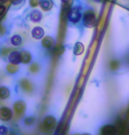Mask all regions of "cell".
<instances>
[{"mask_svg":"<svg viewBox=\"0 0 129 135\" xmlns=\"http://www.w3.org/2000/svg\"><path fill=\"white\" fill-rule=\"evenodd\" d=\"M117 128L113 124H104L100 130V135H116Z\"/></svg>","mask_w":129,"mask_h":135,"instance_id":"obj_6","label":"cell"},{"mask_svg":"<svg viewBox=\"0 0 129 135\" xmlns=\"http://www.w3.org/2000/svg\"><path fill=\"white\" fill-rule=\"evenodd\" d=\"M84 45L82 42H76L74 44V47H73V53L76 56H80L84 52Z\"/></svg>","mask_w":129,"mask_h":135,"instance_id":"obj_14","label":"cell"},{"mask_svg":"<svg viewBox=\"0 0 129 135\" xmlns=\"http://www.w3.org/2000/svg\"><path fill=\"white\" fill-rule=\"evenodd\" d=\"M12 116H13V112H12V109L6 106L0 108V120L1 121L8 122L12 118Z\"/></svg>","mask_w":129,"mask_h":135,"instance_id":"obj_3","label":"cell"},{"mask_svg":"<svg viewBox=\"0 0 129 135\" xmlns=\"http://www.w3.org/2000/svg\"><path fill=\"white\" fill-rule=\"evenodd\" d=\"M21 86H22V88H23L24 90H26V91H29L30 88H31V86H30L29 82H28V81H27L26 80H24L21 82Z\"/></svg>","mask_w":129,"mask_h":135,"instance_id":"obj_18","label":"cell"},{"mask_svg":"<svg viewBox=\"0 0 129 135\" xmlns=\"http://www.w3.org/2000/svg\"><path fill=\"white\" fill-rule=\"evenodd\" d=\"M42 18V15L41 13V12L37 11V10H35V11H33L31 12V14H30V20H31V21L33 22H39L41 21Z\"/></svg>","mask_w":129,"mask_h":135,"instance_id":"obj_15","label":"cell"},{"mask_svg":"<svg viewBox=\"0 0 129 135\" xmlns=\"http://www.w3.org/2000/svg\"><path fill=\"white\" fill-rule=\"evenodd\" d=\"M27 109V104L25 103V102L23 101H16L13 103V110L15 112V114L18 116L23 115V113L26 111Z\"/></svg>","mask_w":129,"mask_h":135,"instance_id":"obj_5","label":"cell"},{"mask_svg":"<svg viewBox=\"0 0 129 135\" xmlns=\"http://www.w3.org/2000/svg\"><path fill=\"white\" fill-rule=\"evenodd\" d=\"M73 135H82V134H79V133H75V134H73Z\"/></svg>","mask_w":129,"mask_h":135,"instance_id":"obj_27","label":"cell"},{"mask_svg":"<svg viewBox=\"0 0 129 135\" xmlns=\"http://www.w3.org/2000/svg\"><path fill=\"white\" fill-rule=\"evenodd\" d=\"M40 6L44 11H50L53 6V1L52 0H41Z\"/></svg>","mask_w":129,"mask_h":135,"instance_id":"obj_10","label":"cell"},{"mask_svg":"<svg viewBox=\"0 0 129 135\" xmlns=\"http://www.w3.org/2000/svg\"><path fill=\"white\" fill-rule=\"evenodd\" d=\"M95 1H97V2H102L103 0H95Z\"/></svg>","mask_w":129,"mask_h":135,"instance_id":"obj_25","label":"cell"},{"mask_svg":"<svg viewBox=\"0 0 129 135\" xmlns=\"http://www.w3.org/2000/svg\"><path fill=\"white\" fill-rule=\"evenodd\" d=\"M11 93H10V90L7 86H0V99L1 100H6V99H8Z\"/></svg>","mask_w":129,"mask_h":135,"instance_id":"obj_12","label":"cell"},{"mask_svg":"<svg viewBox=\"0 0 129 135\" xmlns=\"http://www.w3.org/2000/svg\"><path fill=\"white\" fill-rule=\"evenodd\" d=\"M9 133V128L4 124L0 126V135H8Z\"/></svg>","mask_w":129,"mask_h":135,"instance_id":"obj_17","label":"cell"},{"mask_svg":"<svg viewBox=\"0 0 129 135\" xmlns=\"http://www.w3.org/2000/svg\"><path fill=\"white\" fill-rule=\"evenodd\" d=\"M82 135H91V134H89V133H83Z\"/></svg>","mask_w":129,"mask_h":135,"instance_id":"obj_26","label":"cell"},{"mask_svg":"<svg viewBox=\"0 0 129 135\" xmlns=\"http://www.w3.org/2000/svg\"><path fill=\"white\" fill-rule=\"evenodd\" d=\"M11 43L13 46H19L22 43V37L19 35H12L11 38Z\"/></svg>","mask_w":129,"mask_h":135,"instance_id":"obj_16","label":"cell"},{"mask_svg":"<svg viewBox=\"0 0 129 135\" xmlns=\"http://www.w3.org/2000/svg\"><path fill=\"white\" fill-rule=\"evenodd\" d=\"M35 121H36V118L35 116H27L23 119V124L26 127H31L35 126Z\"/></svg>","mask_w":129,"mask_h":135,"instance_id":"obj_13","label":"cell"},{"mask_svg":"<svg viewBox=\"0 0 129 135\" xmlns=\"http://www.w3.org/2000/svg\"><path fill=\"white\" fill-rule=\"evenodd\" d=\"M8 135H14V133H13V132H9Z\"/></svg>","mask_w":129,"mask_h":135,"instance_id":"obj_24","label":"cell"},{"mask_svg":"<svg viewBox=\"0 0 129 135\" xmlns=\"http://www.w3.org/2000/svg\"><path fill=\"white\" fill-rule=\"evenodd\" d=\"M61 1H62V3H63V4H70V3H71V1H72V0H61Z\"/></svg>","mask_w":129,"mask_h":135,"instance_id":"obj_23","label":"cell"},{"mask_svg":"<svg viewBox=\"0 0 129 135\" xmlns=\"http://www.w3.org/2000/svg\"><path fill=\"white\" fill-rule=\"evenodd\" d=\"M42 45L45 49H50L54 45V40L51 36H45L42 40Z\"/></svg>","mask_w":129,"mask_h":135,"instance_id":"obj_9","label":"cell"},{"mask_svg":"<svg viewBox=\"0 0 129 135\" xmlns=\"http://www.w3.org/2000/svg\"><path fill=\"white\" fill-rule=\"evenodd\" d=\"M9 62L12 64V65H19L20 63H21V52L16 51V50H13L9 54L8 57Z\"/></svg>","mask_w":129,"mask_h":135,"instance_id":"obj_7","label":"cell"},{"mask_svg":"<svg viewBox=\"0 0 129 135\" xmlns=\"http://www.w3.org/2000/svg\"><path fill=\"white\" fill-rule=\"evenodd\" d=\"M40 2L41 0H29V4L32 7H36L40 6Z\"/></svg>","mask_w":129,"mask_h":135,"instance_id":"obj_19","label":"cell"},{"mask_svg":"<svg viewBox=\"0 0 129 135\" xmlns=\"http://www.w3.org/2000/svg\"><path fill=\"white\" fill-rule=\"evenodd\" d=\"M82 19V12L79 7H74L69 12L68 14V20H70L72 23H77Z\"/></svg>","mask_w":129,"mask_h":135,"instance_id":"obj_4","label":"cell"},{"mask_svg":"<svg viewBox=\"0 0 129 135\" xmlns=\"http://www.w3.org/2000/svg\"><path fill=\"white\" fill-rule=\"evenodd\" d=\"M32 36L33 38L36 40H41L42 38H44V30L41 27H35L34 28L32 29Z\"/></svg>","mask_w":129,"mask_h":135,"instance_id":"obj_8","label":"cell"},{"mask_svg":"<svg viewBox=\"0 0 129 135\" xmlns=\"http://www.w3.org/2000/svg\"><path fill=\"white\" fill-rule=\"evenodd\" d=\"M42 127H44V130L46 131H50V130H53L55 128L57 124V119L54 116L51 115H48L44 118L42 120Z\"/></svg>","mask_w":129,"mask_h":135,"instance_id":"obj_2","label":"cell"},{"mask_svg":"<svg viewBox=\"0 0 129 135\" xmlns=\"http://www.w3.org/2000/svg\"><path fill=\"white\" fill-rule=\"evenodd\" d=\"M82 21H83V25L85 27H88V28H92V27L97 26V19L94 11L90 9L85 11L82 16Z\"/></svg>","mask_w":129,"mask_h":135,"instance_id":"obj_1","label":"cell"},{"mask_svg":"<svg viewBox=\"0 0 129 135\" xmlns=\"http://www.w3.org/2000/svg\"><path fill=\"white\" fill-rule=\"evenodd\" d=\"M21 63L23 64H29L32 60V55L30 54L29 51H27V50H23V51L21 52Z\"/></svg>","mask_w":129,"mask_h":135,"instance_id":"obj_11","label":"cell"},{"mask_svg":"<svg viewBox=\"0 0 129 135\" xmlns=\"http://www.w3.org/2000/svg\"><path fill=\"white\" fill-rule=\"evenodd\" d=\"M30 70H31V72L35 73V72H37V71L39 70V67H38V65H37L36 64H33V65L30 66Z\"/></svg>","mask_w":129,"mask_h":135,"instance_id":"obj_20","label":"cell"},{"mask_svg":"<svg viewBox=\"0 0 129 135\" xmlns=\"http://www.w3.org/2000/svg\"><path fill=\"white\" fill-rule=\"evenodd\" d=\"M22 2V0H12V4H19Z\"/></svg>","mask_w":129,"mask_h":135,"instance_id":"obj_22","label":"cell"},{"mask_svg":"<svg viewBox=\"0 0 129 135\" xmlns=\"http://www.w3.org/2000/svg\"><path fill=\"white\" fill-rule=\"evenodd\" d=\"M4 12H6V7L2 6V4H0V16H2L4 13Z\"/></svg>","mask_w":129,"mask_h":135,"instance_id":"obj_21","label":"cell"}]
</instances>
